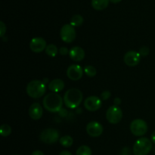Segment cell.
Returning a JSON list of instances; mask_svg holds the SVG:
<instances>
[{
    "label": "cell",
    "instance_id": "cell-1",
    "mask_svg": "<svg viewBox=\"0 0 155 155\" xmlns=\"http://www.w3.org/2000/svg\"><path fill=\"white\" fill-rule=\"evenodd\" d=\"M63 99L60 95L54 92L48 93L43 98V107L51 113L59 112L62 109Z\"/></svg>",
    "mask_w": 155,
    "mask_h": 155
},
{
    "label": "cell",
    "instance_id": "cell-2",
    "mask_svg": "<svg viewBox=\"0 0 155 155\" xmlns=\"http://www.w3.org/2000/svg\"><path fill=\"white\" fill-rule=\"evenodd\" d=\"M83 93L78 89H70L65 92L64 96V102L67 107L71 109L77 108L83 101Z\"/></svg>",
    "mask_w": 155,
    "mask_h": 155
},
{
    "label": "cell",
    "instance_id": "cell-3",
    "mask_svg": "<svg viewBox=\"0 0 155 155\" xmlns=\"http://www.w3.org/2000/svg\"><path fill=\"white\" fill-rule=\"evenodd\" d=\"M46 92V86L43 81L34 80L30 81L27 86V93L33 98H41Z\"/></svg>",
    "mask_w": 155,
    "mask_h": 155
},
{
    "label": "cell",
    "instance_id": "cell-4",
    "mask_svg": "<svg viewBox=\"0 0 155 155\" xmlns=\"http://www.w3.org/2000/svg\"><path fill=\"white\" fill-rule=\"evenodd\" d=\"M152 149V142L146 137L138 139L133 145L134 155H148Z\"/></svg>",
    "mask_w": 155,
    "mask_h": 155
},
{
    "label": "cell",
    "instance_id": "cell-5",
    "mask_svg": "<svg viewBox=\"0 0 155 155\" xmlns=\"http://www.w3.org/2000/svg\"><path fill=\"white\" fill-rule=\"evenodd\" d=\"M41 142L48 145H52L60 139V134L57 130L53 128H48L44 130L39 136Z\"/></svg>",
    "mask_w": 155,
    "mask_h": 155
},
{
    "label": "cell",
    "instance_id": "cell-6",
    "mask_svg": "<svg viewBox=\"0 0 155 155\" xmlns=\"http://www.w3.org/2000/svg\"><path fill=\"white\" fill-rule=\"evenodd\" d=\"M106 118L110 124H117L121 121L123 118V111L119 106L112 105L106 112Z\"/></svg>",
    "mask_w": 155,
    "mask_h": 155
},
{
    "label": "cell",
    "instance_id": "cell-7",
    "mask_svg": "<svg viewBox=\"0 0 155 155\" xmlns=\"http://www.w3.org/2000/svg\"><path fill=\"white\" fill-rule=\"evenodd\" d=\"M130 131L134 136H142L148 131V124L142 119H136L130 124Z\"/></svg>",
    "mask_w": 155,
    "mask_h": 155
},
{
    "label": "cell",
    "instance_id": "cell-8",
    "mask_svg": "<svg viewBox=\"0 0 155 155\" xmlns=\"http://www.w3.org/2000/svg\"><path fill=\"white\" fill-rule=\"evenodd\" d=\"M60 36L64 42L66 43H71L76 39L77 33L74 27L71 24H65L61 29Z\"/></svg>",
    "mask_w": 155,
    "mask_h": 155
},
{
    "label": "cell",
    "instance_id": "cell-9",
    "mask_svg": "<svg viewBox=\"0 0 155 155\" xmlns=\"http://www.w3.org/2000/svg\"><path fill=\"white\" fill-rule=\"evenodd\" d=\"M84 70L80 65L72 64L68 67L67 70V76L68 78L74 81H77L83 77Z\"/></svg>",
    "mask_w": 155,
    "mask_h": 155
},
{
    "label": "cell",
    "instance_id": "cell-10",
    "mask_svg": "<svg viewBox=\"0 0 155 155\" xmlns=\"http://www.w3.org/2000/svg\"><path fill=\"white\" fill-rule=\"evenodd\" d=\"M101 100L98 97L92 95L89 96L85 99L84 101V107L86 110L89 111H96L99 110L101 107Z\"/></svg>",
    "mask_w": 155,
    "mask_h": 155
},
{
    "label": "cell",
    "instance_id": "cell-11",
    "mask_svg": "<svg viewBox=\"0 0 155 155\" xmlns=\"http://www.w3.org/2000/svg\"><path fill=\"white\" fill-rule=\"evenodd\" d=\"M47 47L46 41L42 37H35L30 40V48L35 53H40L45 50Z\"/></svg>",
    "mask_w": 155,
    "mask_h": 155
},
{
    "label": "cell",
    "instance_id": "cell-12",
    "mask_svg": "<svg viewBox=\"0 0 155 155\" xmlns=\"http://www.w3.org/2000/svg\"><path fill=\"white\" fill-rule=\"evenodd\" d=\"M102 125L96 121H92L86 126V132L91 137H98L103 133Z\"/></svg>",
    "mask_w": 155,
    "mask_h": 155
},
{
    "label": "cell",
    "instance_id": "cell-13",
    "mask_svg": "<svg viewBox=\"0 0 155 155\" xmlns=\"http://www.w3.org/2000/svg\"><path fill=\"white\" fill-rule=\"evenodd\" d=\"M141 55L139 52L135 51H130L124 55V62L129 67H135L140 62Z\"/></svg>",
    "mask_w": 155,
    "mask_h": 155
},
{
    "label": "cell",
    "instance_id": "cell-14",
    "mask_svg": "<svg viewBox=\"0 0 155 155\" xmlns=\"http://www.w3.org/2000/svg\"><path fill=\"white\" fill-rule=\"evenodd\" d=\"M42 114H43V110L42 106L39 103L35 102L30 105L29 108V116L31 119L37 120L42 117Z\"/></svg>",
    "mask_w": 155,
    "mask_h": 155
},
{
    "label": "cell",
    "instance_id": "cell-15",
    "mask_svg": "<svg viewBox=\"0 0 155 155\" xmlns=\"http://www.w3.org/2000/svg\"><path fill=\"white\" fill-rule=\"evenodd\" d=\"M85 51L80 46H74L70 50L69 55L74 61H81L85 58Z\"/></svg>",
    "mask_w": 155,
    "mask_h": 155
},
{
    "label": "cell",
    "instance_id": "cell-16",
    "mask_svg": "<svg viewBox=\"0 0 155 155\" xmlns=\"http://www.w3.org/2000/svg\"><path fill=\"white\" fill-rule=\"evenodd\" d=\"M64 83L61 79H54V80H51L48 84V89L51 90V92H54V93H58V92H61L64 89Z\"/></svg>",
    "mask_w": 155,
    "mask_h": 155
},
{
    "label": "cell",
    "instance_id": "cell-17",
    "mask_svg": "<svg viewBox=\"0 0 155 155\" xmlns=\"http://www.w3.org/2000/svg\"><path fill=\"white\" fill-rule=\"evenodd\" d=\"M110 0H92V6L95 10H104L107 7Z\"/></svg>",
    "mask_w": 155,
    "mask_h": 155
},
{
    "label": "cell",
    "instance_id": "cell-18",
    "mask_svg": "<svg viewBox=\"0 0 155 155\" xmlns=\"http://www.w3.org/2000/svg\"><path fill=\"white\" fill-rule=\"evenodd\" d=\"M59 142L61 145L65 148H69L74 143V139L71 136H62L60 139H59Z\"/></svg>",
    "mask_w": 155,
    "mask_h": 155
},
{
    "label": "cell",
    "instance_id": "cell-19",
    "mask_svg": "<svg viewBox=\"0 0 155 155\" xmlns=\"http://www.w3.org/2000/svg\"><path fill=\"white\" fill-rule=\"evenodd\" d=\"M58 50L57 46L54 44H49L47 45L46 48H45V53L47 55L50 56V57H55L58 54Z\"/></svg>",
    "mask_w": 155,
    "mask_h": 155
},
{
    "label": "cell",
    "instance_id": "cell-20",
    "mask_svg": "<svg viewBox=\"0 0 155 155\" xmlns=\"http://www.w3.org/2000/svg\"><path fill=\"white\" fill-rule=\"evenodd\" d=\"M83 18L80 15H75L71 18V24L73 27H80L83 23Z\"/></svg>",
    "mask_w": 155,
    "mask_h": 155
},
{
    "label": "cell",
    "instance_id": "cell-21",
    "mask_svg": "<svg viewBox=\"0 0 155 155\" xmlns=\"http://www.w3.org/2000/svg\"><path fill=\"white\" fill-rule=\"evenodd\" d=\"M76 155H92V150L87 145H81L77 149Z\"/></svg>",
    "mask_w": 155,
    "mask_h": 155
},
{
    "label": "cell",
    "instance_id": "cell-22",
    "mask_svg": "<svg viewBox=\"0 0 155 155\" xmlns=\"http://www.w3.org/2000/svg\"><path fill=\"white\" fill-rule=\"evenodd\" d=\"M12 133V127L8 124H2L0 128V134L3 137L8 136Z\"/></svg>",
    "mask_w": 155,
    "mask_h": 155
},
{
    "label": "cell",
    "instance_id": "cell-23",
    "mask_svg": "<svg viewBox=\"0 0 155 155\" xmlns=\"http://www.w3.org/2000/svg\"><path fill=\"white\" fill-rule=\"evenodd\" d=\"M84 73L86 74V76L89 77H94L97 74V71L93 66L91 65H87L84 68Z\"/></svg>",
    "mask_w": 155,
    "mask_h": 155
},
{
    "label": "cell",
    "instance_id": "cell-24",
    "mask_svg": "<svg viewBox=\"0 0 155 155\" xmlns=\"http://www.w3.org/2000/svg\"><path fill=\"white\" fill-rule=\"evenodd\" d=\"M149 52V48L147 46H142V48H140V49H139V54H140V55L142 56V57H145V56L148 55Z\"/></svg>",
    "mask_w": 155,
    "mask_h": 155
},
{
    "label": "cell",
    "instance_id": "cell-25",
    "mask_svg": "<svg viewBox=\"0 0 155 155\" xmlns=\"http://www.w3.org/2000/svg\"><path fill=\"white\" fill-rule=\"evenodd\" d=\"M111 96V93H110V91L105 90L103 92H101V98L103 100V101H106V100L109 99Z\"/></svg>",
    "mask_w": 155,
    "mask_h": 155
},
{
    "label": "cell",
    "instance_id": "cell-26",
    "mask_svg": "<svg viewBox=\"0 0 155 155\" xmlns=\"http://www.w3.org/2000/svg\"><path fill=\"white\" fill-rule=\"evenodd\" d=\"M6 33V26L3 21H0V35L2 37H3L5 33Z\"/></svg>",
    "mask_w": 155,
    "mask_h": 155
},
{
    "label": "cell",
    "instance_id": "cell-27",
    "mask_svg": "<svg viewBox=\"0 0 155 155\" xmlns=\"http://www.w3.org/2000/svg\"><path fill=\"white\" fill-rule=\"evenodd\" d=\"M120 155H131V151H130V148L125 147L124 148H123L122 151H121Z\"/></svg>",
    "mask_w": 155,
    "mask_h": 155
},
{
    "label": "cell",
    "instance_id": "cell-28",
    "mask_svg": "<svg viewBox=\"0 0 155 155\" xmlns=\"http://www.w3.org/2000/svg\"><path fill=\"white\" fill-rule=\"evenodd\" d=\"M59 53H60L61 55H67L68 54V49L66 48V47L63 46L61 48H60L59 49Z\"/></svg>",
    "mask_w": 155,
    "mask_h": 155
},
{
    "label": "cell",
    "instance_id": "cell-29",
    "mask_svg": "<svg viewBox=\"0 0 155 155\" xmlns=\"http://www.w3.org/2000/svg\"><path fill=\"white\" fill-rule=\"evenodd\" d=\"M31 155H45V154H44V153L42 152V151H39V150H36V151H33V153H32Z\"/></svg>",
    "mask_w": 155,
    "mask_h": 155
},
{
    "label": "cell",
    "instance_id": "cell-30",
    "mask_svg": "<svg viewBox=\"0 0 155 155\" xmlns=\"http://www.w3.org/2000/svg\"><path fill=\"white\" fill-rule=\"evenodd\" d=\"M121 104V99L120 98H114V105L119 106Z\"/></svg>",
    "mask_w": 155,
    "mask_h": 155
},
{
    "label": "cell",
    "instance_id": "cell-31",
    "mask_svg": "<svg viewBox=\"0 0 155 155\" xmlns=\"http://www.w3.org/2000/svg\"><path fill=\"white\" fill-rule=\"evenodd\" d=\"M59 155H73V154L68 151H63L60 153V154Z\"/></svg>",
    "mask_w": 155,
    "mask_h": 155
},
{
    "label": "cell",
    "instance_id": "cell-32",
    "mask_svg": "<svg viewBox=\"0 0 155 155\" xmlns=\"http://www.w3.org/2000/svg\"><path fill=\"white\" fill-rule=\"evenodd\" d=\"M151 142H152L154 144H155V131L152 133V134H151Z\"/></svg>",
    "mask_w": 155,
    "mask_h": 155
},
{
    "label": "cell",
    "instance_id": "cell-33",
    "mask_svg": "<svg viewBox=\"0 0 155 155\" xmlns=\"http://www.w3.org/2000/svg\"><path fill=\"white\" fill-rule=\"evenodd\" d=\"M121 0H110V2H111L112 3H118Z\"/></svg>",
    "mask_w": 155,
    "mask_h": 155
},
{
    "label": "cell",
    "instance_id": "cell-34",
    "mask_svg": "<svg viewBox=\"0 0 155 155\" xmlns=\"http://www.w3.org/2000/svg\"><path fill=\"white\" fill-rule=\"evenodd\" d=\"M43 82H44V83H46L47 82H48V79L45 78V79H44V80H43Z\"/></svg>",
    "mask_w": 155,
    "mask_h": 155
},
{
    "label": "cell",
    "instance_id": "cell-35",
    "mask_svg": "<svg viewBox=\"0 0 155 155\" xmlns=\"http://www.w3.org/2000/svg\"><path fill=\"white\" fill-rule=\"evenodd\" d=\"M15 155H18V154H15Z\"/></svg>",
    "mask_w": 155,
    "mask_h": 155
}]
</instances>
